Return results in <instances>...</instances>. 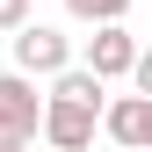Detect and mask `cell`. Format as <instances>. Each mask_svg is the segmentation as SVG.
Here are the masks:
<instances>
[{
	"instance_id": "obj_2",
	"label": "cell",
	"mask_w": 152,
	"mask_h": 152,
	"mask_svg": "<svg viewBox=\"0 0 152 152\" xmlns=\"http://www.w3.org/2000/svg\"><path fill=\"white\" fill-rule=\"evenodd\" d=\"M94 123H102V109L87 102H58V94H44V138L58 152H87L94 145Z\"/></svg>"
},
{
	"instance_id": "obj_3",
	"label": "cell",
	"mask_w": 152,
	"mask_h": 152,
	"mask_svg": "<svg viewBox=\"0 0 152 152\" xmlns=\"http://www.w3.org/2000/svg\"><path fill=\"white\" fill-rule=\"evenodd\" d=\"M15 65H22L29 80H36V72H44V80H58V72L72 65V44H65L58 29H44V22H29L22 36H15Z\"/></svg>"
},
{
	"instance_id": "obj_4",
	"label": "cell",
	"mask_w": 152,
	"mask_h": 152,
	"mask_svg": "<svg viewBox=\"0 0 152 152\" xmlns=\"http://www.w3.org/2000/svg\"><path fill=\"white\" fill-rule=\"evenodd\" d=\"M130 65H138V36H130L123 22H102L87 36V72H94V80H123Z\"/></svg>"
},
{
	"instance_id": "obj_1",
	"label": "cell",
	"mask_w": 152,
	"mask_h": 152,
	"mask_svg": "<svg viewBox=\"0 0 152 152\" xmlns=\"http://www.w3.org/2000/svg\"><path fill=\"white\" fill-rule=\"evenodd\" d=\"M44 130V94L29 87V72H0V138H36Z\"/></svg>"
},
{
	"instance_id": "obj_10",
	"label": "cell",
	"mask_w": 152,
	"mask_h": 152,
	"mask_svg": "<svg viewBox=\"0 0 152 152\" xmlns=\"http://www.w3.org/2000/svg\"><path fill=\"white\" fill-rule=\"evenodd\" d=\"M0 152H29V145H22V138H0Z\"/></svg>"
},
{
	"instance_id": "obj_9",
	"label": "cell",
	"mask_w": 152,
	"mask_h": 152,
	"mask_svg": "<svg viewBox=\"0 0 152 152\" xmlns=\"http://www.w3.org/2000/svg\"><path fill=\"white\" fill-rule=\"evenodd\" d=\"M130 80H138V94H152V51H138V65H130Z\"/></svg>"
},
{
	"instance_id": "obj_5",
	"label": "cell",
	"mask_w": 152,
	"mask_h": 152,
	"mask_svg": "<svg viewBox=\"0 0 152 152\" xmlns=\"http://www.w3.org/2000/svg\"><path fill=\"white\" fill-rule=\"evenodd\" d=\"M102 130L130 152H152V94H116V102L102 109Z\"/></svg>"
},
{
	"instance_id": "obj_8",
	"label": "cell",
	"mask_w": 152,
	"mask_h": 152,
	"mask_svg": "<svg viewBox=\"0 0 152 152\" xmlns=\"http://www.w3.org/2000/svg\"><path fill=\"white\" fill-rule=\"evenodd\" d=\"M0 29H29V0H0Z\"/></svg>"
},
{
	"instance_id": "obj_6",
	"label": "cell",
	"mask_w": 152,
	"mask_h": 152,
	"mask_svg": "<svg viewBox=\"0 0 152 152\" xmlns=\"http://www.w3.org/2000/svg\"><path fill=\"white\" fill-rule=\"evenodd\" d=\"M102 87H109V80H94L87 65H65L58 80H51V94H58V102H87V109H109V102H102Z\"/></svg>"
},
{
	"instance_id": "obj_7",
	"label": "cell",
	"mask_w": 152,
	"mask_h": 152,
	"mask_svg": "<svg viewBox=\"0 0 152 152\" xmlns=\"http://www.w3.org/2000/svg\"><path fill=\"white\" fill-rule=\"evenodd\" d=\"M65 7L80 15V22H94V29H102V22H123V15H130V0H65Z\"/></svg>"
}]
</instances>
